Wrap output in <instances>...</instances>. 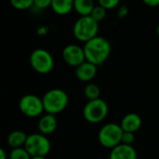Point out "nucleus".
Listing matches in <instances>:
<instances>
[{
  "instance_id": "10",
  "label": "nucleus",
  "mask_w": 159,
  "mask_h": 159,
  "mask_svg": "<svg viewBox=\"0 0 159 159\" xmlns=\"http://www.w3.org/2000/svg\"><path fill=\"white\" fill-rule=\"evenodd\" d=\"M98 73V66L90 63V62H84L82 65L76 67L75 74L79 81L83 83H91L92 80L96 77Z\"/></svg>"
},
{
  "instance_id": "11",
  "label": "nucleus",
  "mask_w": 159,
  "mask_h": 159,
  "mask_svg": "<svg viewBox=\"0 0 159 159\" xmlns=\"http://www.w3.org/2000/svg\"><path fill=\"white\" fill-rule=\"evenodd\" d=\"M109 159H138V153L132 145L121 143L111 150Z\"/></svg>"
},
{
  "instance_id": "16",
  "label": "nucleus",
  "mask_w": 159,
  "mask_h": 159,
  "mask_svg": "<svg viewBox=\"0 0 159 159\" xmlns=\"http://www.w3.org/2000/svg\"><path fill=\"white\" fill-rule=\"evenodd\" d=\"M27 136L28 135H26L22 130H14L11 132L8 136V139H7L8 144L12 149L25 147V144L27 139Z\"/></svg>"
},
{
  "instance_id": "7",
  "label": "nucleus",
  "mask_w": 159,
  "mask_h": 159,
  "mask_svg": "<svg viewBox=\"0 0 159 159\" xmlns=\"http://www.w3.org/2000/svg\"><path fill=\"white\" fill-rule=\"evenodd\" d=\"M29 61L32 68L39 74H48L54 66L52 55L45 49H36L33 51Z\"/></svg>"
},
{
  "instance_id": "21",
  "label": "nucleus",
  "mask_w": 159,
  "mask_h": 159,
  "mask_svg": "<svg viewBox=\"0 0 159 159\" xmlns=\"http://www.w3.org/2000/svg\"><path fill=\"white\" fill-rule=\"evenodd\" d=\"M121 0H98V5L103 7L105 10H112L120 6Z\"/></svg>"
},
{
  "instance_id": "26",
  "label": "nucleus",
  "mask_w": 159,
  "mask_h": 159,
  "mask_svg": "<svg viewBox=\"0 0 159 159\" xmlns=\"http://www.w3.org/2000/svg\"><path fill=\"white\" fill-rule=\"evenodd\" d=\"M8 158L9 157H8L6 152L4 151V149L0 147V159H8Z\"/></svg>"
},
{
  "instance_id": "13",
  "label": "nucleus",
  "mask_w": 159,
  "mask_h": 159,
  "mask_svg": "<svg viewBox=\"0 0 159 159\" xmlns=\"http://www.w3.org/2000/svg\"><path fill=\"white\" fill-rule=\"evenodd\" d=\"M38 128L39 133L48 136L52 134L57 128V120L55 115L45 113L42 114L38 123Z\"/></svg>"
},
{
  "instance_id": "17",
  "label": "nucleus",
  "mask_w": 159,
  "mask_h": 159,
  "mask_svg": "<svg viewBox=\"0 0 159 159\" xmlns=\"http://www.w3.org/2000/svg\"><path fill=\"white\" fill-rule=\"evenodd\" d=\"M100 88L98 84H93V83H89L85 85L84 90V97L89 100H95L98 98H100Z\"/></svg>"
},
{
  "instance_id": "3",
  "label": "nucleus",
  "mask_w": 159,
  "mask_h": 159,
  "mask_svg": "<svg viewBox=\"0 0 159 159\" xmlns=\"http://www.w3.org/2000/svg\"><path fill=\"white\" fill-rule=\"evenodd\" d=\"M99 25L91 16L80 17L73 25L74 38L84 43L98 36Z\"/></svg>"
},
{
  "instance_id": "24",
  "label": "nucleus",
  "mask_w": 159,
  "mask_h": 159,
  "mask_svg": "<svg viewBox=\"0 0 159 159\" xmlns=\"http://www.w3.org/2000/svg\"><path fill=\"white\" fill-rule=\"evenodd\" d=\"M128 12H129V10H128L127 6L120 5L118 7V10H117V16H118V18L123 19V18H125L127 16Z\"/></svg>"
},
{
  "instance_id": "18",
  "label": "nucleus",
  "mask_w": 159,
  "mask_h": 159,
  "mask_svg": "<svg viewBox=\"0 0 159 159\" xmlns=\"http://www.w3.org/2000/svg\"><path fill=\"white\" fill-rule=\"evenodd\" d=\"M31 157L25 147L12 149L9 154V159H31Z\"/></svg>"
},
{
  "instance_id": "23",
  "label": "nucleus",
  "mask_w": 159,
  "mask_h": 159,
  "mask_svg": "<svg viewBox=\"0 0 159 159\" xmlns=\"http://www.w3.org/2000/svg\"><path fill=\"white\" fill-rule=\"evenodd\" d=\"M52 0H34V6L39 10H45L51 7Z\"/></svg>"
},
{
  "instance_id": "8",
  "label": "nucleus",
  "mask_w": 159,
  "mask_h": 159,
  "mask_svg": "<svg viewBox=\"0 0 159 159\" xmlns=\"http://www.w3.org/2000/svg\"><path fill=\"white\" fill-rule=\"evenodd\" d=\"M19 109L24 115L29 118L41 116L44 112L42 98L33 94L25 95L19 101Z\"/></svg>"
},
{
  "instance_id": "4",
  "label": "nucleus",
  "mask_w": 159,
  "mask_h": 159,
  "mask_svg": "<svg viewBox=\"0 0 159 159\" xmlns=\"http://www.w3.org/2000/svg\"><path fill=\"white\" fill-rule=\"evenodd\" d=\"M123 133L124 131L120 125L116 123H108L99 129L98 135V141L103 147L111 150L121 144Z\"/></svg>"
},
{
  "instance_id": "20",
  "label": "nucleus",
  "mask_w": 159,
  "mask_h": 159,
  "mask_svg": "<svg viewBox=\"0 0 159 159\" xmlns=\"http://www.w3.org/2000/svg\"><path fill=\"white\" fill-rule=\"evenodd\" d=\"M90 16H91L97 23L99 24L100 22H102V21L106 18V16H107V10H105L103 7H101V6H99V5L95 6V8H94V10L92 11Z\"/></svg>"
},
{
  "instance_id": "25",
  "label": "nucleus",
  "mask_w": 159,
  "mask_h": 159,
  "mask_svg": "<svg viewBox=\"0 0 159 159\" xmlns=\"http://www.w3.org/2000/svg\"><path fill=\"white\" fill-rule=\"evenodd\" d=\"M142 2L151 8H156L159 6V0H142Z\"/></svg>"
},
{
  "instance_id": "5",
  "label": "nucleus",
  "mask_w": 159,
  "mask_h": 159,
  "mask_svg": "<svg viewBox=\"0 0 159 159\" xmlns=\"http://www.w3.org/2000/svg\"><path fill=\"white\" fill-rule=\"evenodd\" d=\"M109 113V106L102 98L89 100L83 110L84 119L91 124H98L106 119Z\"/></svg>"
},
{
  "instance_id": "2",
  "label": "nucleus",
  "mask_w": 159,
  "mask_h": 159,
  "mask_svg": "<svg viewBox=\"0 0 159 159\" xmlns=\"http://www.w3.org/2000/svg\"><path fill=\"white\" fill-rule=\"evenodd\" d=\"M68 101L69 98L66 92L59 88L51 89L42 97L44 111L53 115L61 113L67 107Z\"/></svg>"
},
{
  "instance_id": "15",
  "label": "nucleus",
  "mask_w": 159,
  "mask_h": 159,
  "mask_svg": "<svg viewBox=\"0 0 159 159\" xmlns=\"http://www.w3.org/2000/svg\"><path fill=\"white\" fill-rule=\"evenodd\" d=\"M94 0H74L73 10L80 16H90L95 8Z\"/></svg>"
},
{
  "instance_id": "1",
  "label": "nucleus",
  "mask_w": 159,
  "mask_h": 159,
  "mask_svg": "<svg viewBox=\"0 0 159 159\" xmlns=\"http://www.w3.org/2000/svg\"><path fill=\"white\" fill-rule=\"evenodd\" d=\"M85 59L96 66L104 64L111 55V45L110 41L100 36H97L84 45Z\"/></svg>"
},
{
  "instance_id": "22",
  "label": "nucleus",
  "mask_w": 159,
  "mask_h": 159,
  "mask_svg": "<svg viewBox=\"0 0 159 159\" xmlns=\"http://www.w3.org/2000/svg\"><path fill=\"white\" fill-rule=\"evenodd\" d=\"M135 141V133H131V132H125L123 133L122 136V141L121 143L125 144V145H132Z\"/></svg>"
},
{
  "instance_id": "6",
  "label": "nucleus",
  "mask_w": 159,
  "mask_h": 159,
  "mask_svg": "<svg viewBox=\"0 0 159 159\" xmlns=\"http://www.w3.org/2000/svg\"><path fill=\"white\" fill-rule=\"evenodd\" d=\"M25 148L32 157H46V155L51 151V141L47 136L41 133H34L27 136Z\"/></svg>"
},
{
  "instance_id": "19",
  "label": "nucleus",
  "mask_w": 159,
  "mask_h": 159,
  "mask_svg": "<svg viewBox=\"0 0 159 159\" xmlns=\"http://www.w3.org/2000/svg\"><path fill=\"white\" fill-rule=\"evenodd\" d=\"M13 8L19 11H25L34 6V0H10Z\"/></svg>"
},
{
  "instance_id": "14",
  "label": "nucleus",
  "mask_w": 159,
  "mask_h": 159,
  "mask_svg": "<svg viewBox=\"0 0 159 159\" xmlns=\"http://www.w3.org/2000/svg\"><path fill=\"white\" fill-rule=\"evenodd\" d=\"M74 0H52L51 8L57 15H67L73 10Z\"/></svg>"
},
{
  "instance_id": "12",
  "label": "nucleus",
  "mask_w": 159,
  "mask_h": 159,
  "mask_svg": "<svg viewBox=\"0 0 159 159\" xmlns=\"http://www.w3.org/2000/svg\"><path fill=\"white\" fill-rule=\"evenodd\" d=\"M142 125L141 117L135 112H130L125 114L121 120L120 125L125 132H137Z\"/></svg>"
},
{
  "instance_id": "27",
  "label": "nucleus",
  "mask_w": 159,
  "mask_h": 159,
  "mask_svg": "<svg viewBox=\"0 0 159 159\" xmlns=\"http://www.w3.org/2000/svg\"><path fill=\"white\" fill-rule=\"evenodd\" d=\"M31 159H47L44 156H35V157H31Z\"/></svg>"
},
{
  "instance_id": "28",
  "label": "nucleus",
  "mask_w": 159,
  "mask_h": 159,
  "mask_svg": "<svg viewBox=\"0 0 159 159\" xmlns=\"http://www.w3.org/2000/svg\"><path fill=\"white\" fill-rule=\"evenodd\" d=\"M156 34H157L158 37H159V24H158V25H157V27H156Z\"/></svg>"
},
{
  "instance_id": "9",
  "label": "nucleus",
  "mask_w": 159,
  "mask_h": 159,
  "mask_svg": "<svg viewBox=\"0 0 159 159\" xmlns=\"http://www.w3.org/2000/svg\"><path fill=\"white\" fill-rule=\"evenodd\" d=\"M62 57L65 63L70 66L77 67L86 61L84 47L78 44H68L62 52Z\"/></svg>"
}]
</instances>
